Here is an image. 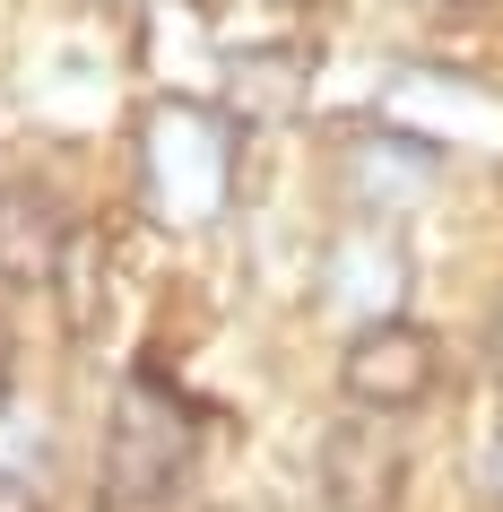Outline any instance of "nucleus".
<instances>
[{"mask_svg": "<svg viewBox=\"0 0 503 512\" xmlns=\"http://www.w3.org/2000/svg\"><path fill=\"white\" fill-rule=\"evenodd\" d=\"M217 105L235 113L243 131L252 122H304V105H313V53L304 44H243V53H226Z\"/></svg>", "mask_w": 503, "mask_h": 512, "instance_id": "nucleus-7", "label": "nucleus"}, {"mask_svg": "<svg viewBox=\"0 0 503 512\" xmlns=\"http://www.w3.org/2000/svg\"><path fill=\"white\" fill-rule=\"evenodd\" d=\"M321 296L339 304L347 322H391L399 296H408V261H399V235L391 226H347L339 243H330V261H321Z\"/></svg>", "mask_w": 503, "mask_h": 512, "instance_id": "nucleus-6", "label": "nucleus"}, {"mask_svg": "<svg viewBox=\"0 0 503 512\" xmlns=\"http://www.w3.org/2000/svg\"><path fill=\"white\" fill-rule=\"evenodd\" d=\"M70 243L79 226L44 183H0V287H53Z\"/></svg>", "mask_w": 503, "mask_h": 512, "instance_id": "nucleus-8", "label": "nucleus"}, {"mask_svg": "<svg viewBox=\"0 0 503 512\" xmlns=\"http://www.w3.org/2000/svg\"><path fill=\"white\" fill-rule=\"evenodd\" d=\"M321 504L330 512H399L408 504V434L399 417H373V408H347L321 426Z\"/></svg>", "mask_w": 503, "mask_h": 512, "instance_id": "nucleus-3", "label": "nucleus"}, {"mask_svg": "<svg viewBox=\"0 0 503 512\" xmlns=\"http://www.w3.org/2000/svg\"><path fill=\"white\" fill-rule=\"evenodd\" d=\"M477 486H486V504L503 512V426L486 434V443H477Z\"/></svg>", "mask_w": 503, "mask_h": 512, "instance_id": "nucleus-11", "label": "nucleus"}, {"mask_svg": "<svg viewBox=\"0 0 503 512\" xmlns=\"http://www.w3.org/2000/svg\"><path fill=\"white\" fill-rule=\"evenodd\" d=\"M469 113H477V96L460 79H434V70H408V79H391V96H382V122H391V131H417V139L451 131V122H469Z\"/></svg>", "mask_w": 503, "mask_h": 512, "instance_id": "nucleus-9", "label": "nucleus"}, {"mask_svg": "<svg viewBox=\"0 0 503 512\" xmlns=\"http://www.w3.org/2000/svg\"><path fill=\"white\" fill-rule=\"evenodd\" d=\"M434 374H443V348H434V330L391 313V322H365L347 339L339 356V391L373 417H408V408L434 400Z\"/></svg>", "mask_w": 503, "mask_h": 512, "instance_id": "nucleus-4", "label": "nucleus"}, {"mask_svg": "<svg viewBox=\"0 0 503 512\" xmlns=\"http://www.w3.org/2000/svg\"><path fill=\"white\" fill-rule=\"evenodd\" d=\"M131 165H139V209L165 235H209L235 217V174H243V122L200 96H157L131 122Z\"/></svg>", "mask_w": 503, "mask_h": 512, "instance_id": "nucleus-1", "label": "nucleus"}, {"mask_svg": "<svg viewBox=\"0 0 503 512\" xmlns=\"http://www.w3.org/2000/svg\"><path fill=\"white\" fill-rule=\"evenodd\" d=\"M0 512H44V478H35V434L9 443L0 434Z\"/></svg>", "mask_w": 503, "mask_h": 512, "instance_id": "nucleus-10", "label": "nucleus"}, {"mask_svg": "<svg viewBox=\"0 0 503 512\" xmlns=\"http://www.w3.org/2000/svg\"><path fill=\"white\" fill-rule=\"evenodd\" d=\"M339 183H347V200H356V209H365L373 226H391L399 209H417L425 191H434V139L373 122V131H356V139H347Z\"/></svg>", "mask_w": 503, "mask_h": 512, "instance_id": "nucleus-5", "label": "nucleus"}, {"mask_svg": "<svg viewBox=\"0 0 503 512\" xmlns=\"http://www.w3.org/2000/svg\"><path fill=\"white\" fill-rule=\"evenodd\" d=\"M191 460H200V408L165 374L131 365L113 382L105 408V469H96V504L105 512H165L183 495Z\"/></svg>", "mask_w": 503, "mask_h": 512, "instance_id": "nucleus-2", "label": "nucleus"}, {"mask_svg": "<svg viewBox=\"0 0 503 512\" xmlns=\"http://www.w3.org/2000/svg\"><path fill=\"white\" fill-rule=\"evenodd\" d=\"M9 374H18V330L0 322V408H9Z\"/></svg>", "mask_w": 503, "mask_h": 512, "instance_id": "nucleus-13", "label": "nucleus"}, {"mask_svg": "<svg viewBox=\"0 0 503 512\" xmlns=\"http://www.w3.org/2000/svg\"><path fill=\"white\" fill-rule=\"evenodd\" d=\"M486 374H495V382H503V296H495V304H486Z\"/></svg>", "mask_w": 503, "mask_h": 512, "instance_id": "nucleus-12", "label": "nucleus"}]
</instances>
